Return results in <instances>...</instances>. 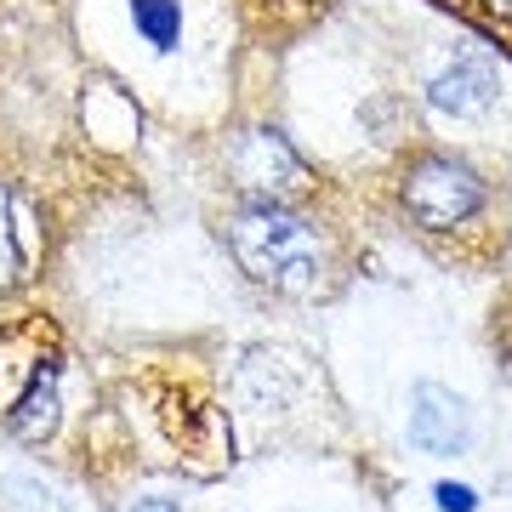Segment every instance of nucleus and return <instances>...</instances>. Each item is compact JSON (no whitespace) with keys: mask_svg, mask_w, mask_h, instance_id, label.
I'll return each instance as SVG.
<instances>
[{"mask_svg":"<svg viewBox=\"0 0 512 512\" xmlns=\"http://www.w3.org/2000/svg\"><path fill=\"white\" fill-rule=\"evenodd\" d=\"M439 507H444V512H473L478 495L467 490V484H439Z\"/></svg>","mask_w":512,"mask_h":512,"instance_id":"9","label":"nucleus"},{"mask_svg":"<svg viewBox=\"0 0 512 512\" xmlns=\"http://www.w3.org/2000/svg\"><path fill=\"white\" fill-rule=\"evenodd\" d=\"M131 23L154 52H171L177 35H183V6L177 0H131Z\"/></svg>","mask_w":512,"mask_h":512,"instance_id":"7","label":"nucleus"},{"mask_svg":"<svg viewBox=\"0 0 512 512\" xmlns=\"http://www.w3.org/2000/svg\"><path fill=\"white\" fill-rule=\"evenodd\" d=\"M410 439L427 456H461V444H467V404L450 387L421 382L410 393Z\"/></svg>","mask_w":512,"mask_h":512,"instance_id":"4","label":"nucleus"},{"mask_svg":"<svg viewBox=\"0 0 512 512\" xmlns=\"http://www.w3.org/2000/svg\"><path fill=\"white\" fill-rule=\"evenodd\" d=\"M404 205H410V217H416L421 228L444 234V228H461V222L484 205V183H478L473 165L427 154V160H416L410 177H404Z\"/></svg>","mask_w":512,"mask_h":512,"instance_id":"2","label":"nucleus"},{"mask_svg":"<svg viewBox=\"0 0 512 512\" xmlns=\"http://www.w3.org/2000/svg\"><path fill=\"white\" fill-rule=\"evenodd\" d=\"M228 165H234L239 188L251 194V205H285L308 188V165L296 160L279 131H245L228 154Z\"/></svg>","mask_w":512,"mask_h":512,"instance_id":"3","label":"nucleus"},{"mask_svg":"<svg viewBox=\"0 0 512 512\" xmlns=\"http://www.w3.org/2000/svg\"><path fill=\"white\" fill-rule=\"evenodd\" d=\"M473 6L495 23V29H501V35H512V0H473Z\"/></svg>","mask_w":512,"mask_h":512,"instance_id":"10","label":"nucleus"},{"mask_svg":"<svg viewBox=\"0 0 512 512\" xmlns=\"http://www.w3.org/2000/svg\"><path fill=\"white\" fill-rule=\"evenodd\" d=\"M23 279V245L12 228V188L0 183V285H18Z\"/></svg>","mask_w":512,"mask_h":512,"instance_id":"8","label":"nucleus"},{"mask_svg":"<svg viewBox=\"0 0 512 512\" xmlns=\"http://www.w3.org/2000/svg\"><path fill=\"white\" fill-rule=\"evenodd\" d=\"M495 92H501V80H495V69L484 63V57H461L456 69H444L433 86H427V97H433V109L439 114H456V120H467V114H484L495 103Z\"/></svg>","mask_w":512,"mask_h":512,"instance_id":"5","label":"nucleus"},{"mask_svg":"<svg viewBox=\"0 0 512 512\" xmlns=\"http://www.w3.org/2000/svg\"><path fill=\"white\" fill-rule=\"evenodd\" d=\"M52 427H57V359H40L29 387H23V399L6 416V433L40 444V439H52Z\"/></svg>","mask_w":512,"mask_h":512,"instance_id":"6","label":"nucleus"},{"mask_svg":"<svg viewBox=\"0 0 512 512\" xmlns=\"http://www.w3.org/2000/svg\"><path fill=\"white\" fill-rule=\"evenodd\" d=\"M228 245H234L239 268L285 296H313L325 279V251L302 217H291L285 205H245L228 222Z\"/></svg>","mask_w":512,"mask_h":512,"instance_id":"1","label":"nucleus"}]
</instances>
